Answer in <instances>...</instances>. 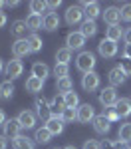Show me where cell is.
I'll return each instance as SVG.
<instances>
[{
  "label": "cell",
  "instance_id": "obj_1",
  "mask_svg": "<svg viewBox=\"0 0 131 149\" xmlns=\"http://www.w3.org/2000/svg\"><path fill=\"white\" fill-rule=\"evenodd\" d=\"M76 66H78L80 72L89 74V72H94V68H95V56L91 52H82V54L78 56V60H76Z\"/></svg>",
  "mask_w": 131,
  "mask_h": 149
},
{
  "label": "cell",
  "instance_id": "obj_2",
  "mask_svg": "<svg viewBox=\"0 0 131 149\" xmlns=\"http://www.w3.org/2000/svg\"><path fill=\"white\" fill-rule=\"evenodd\" d=\"M99 102L101 105H105V107H111V105H115L117 103V92H115V88H103L101 93H99Z\"/></svg>",
  "mask_w": 131,
  "mask_h": 149
},
{
  "label": "cell",
  "instance_id": "obj_3",
  "mask_svg": "<svg viewBox=\"0 0 131 149\" xmlns=\"http://www.w3.org/2000/svg\"><path fill=\"white\" fill-rule=\"evenodd\" d=\"M94 119H95L94 105L83 103V105L78 107V121H82V123H89V121H94Z\"/></svg>",
  "mask_w": 131,
  "mask_h": 149
},
{
  "label": "cell",
  "instance_id": "obj_4",
  "mask_svg": "<svg viewBox=\"0 0 131 149\" xmlns=\"http://www.w3.org/2000/svg\"><path fill=\"white\" fill-rule=\"evenodd\" d=\"M97 50H99V54H101L103 58H113L115 54H117V44L105 38V40H101V42H99Z\"/></svg>",
  "mask_w": 131,
  "mask_h": 149
},
{
  "label": "cell",
  "instance_id": "obj_5",
  "mask_svg": "<svg viewBox=\"0 0 131 149\" xmlns=\"http://www.w3.org/2000/svg\"><path fill=\"white\" fill-rule=\"evenodd\" d=\"M6 76L10 78V80H16V78H20L22 76V70H24V66H22V62L20 60H10L8 64H6Z\"/></svg>",
  "mask_w": 131,
  "mask_h": 149
},
{
  "label": "cell",
  "instance_id": "obj_6",
  "mask_svg": "<svg viewBox=\"0 0 131 149\" xmlns=\"http://www.w3.org/2000/svg\"><path fill=\"white\" fill-rule=\"evenodd\" d=\"M119 20H121V8L109 6V8L103 12V22L109 24V26H117Z\"/></svg>",
  "mask_w": 131,
  "mask_h": 149
},
{
  "label": "cell",
  "instance_id": "obj_7",
  "mask_svg": "<svg viewBox=\"0 0 131 149\" xmlns=\"http://www.w3.org/2000/svg\"><path fill=\"white\" fill-rule=\"evenodd\" d=\"M97 86H99V76L95 72H89L82 78V88L85 92H94V90H97Z\"/></svg>",
  "mask_w": 131,
  "mask_h": 149
},
{
  "label": "cell",
  "instance_id": "obj_8",
  "mask_svg": "<svg viewBox=\"0 0 131 149\" xmlns=\"http://www.w3.org/2000/svg\"><path fill=\"white\" fill-rule=\"evenodd\" d=\"M2 127H4V137H8V139H16L20 135V129H22L18 119H8Z\"/></svg>",
  "mask_w": 131,
  "mask_h": 149
},
{
  "label": "cell",
  "instance_id": "obj_9",
  "mask_svg": "<svg viewBox=\"0 0 131 149\" xmlns=\"http://www.w3.org/2000/svg\"><path fill=\"white\" fill-rule=\"evenodd\" d=\"M82 16H83V8L82 6H70L68 10H66V22L70 24H78L80 20H82Z\"/></svg>",
  "mask_w": 131,
  "mask_h": 149
},
{
  "label": "cell",
  "instance_id": "obj_10",
  "mask_svg": "<svg viewBox=\"0 0 131 149\" xmlns=\"http://www.w3.org/2000/svg\"><path fill=\"white\" fill-rule=\"evenodd\" d=\"M83 42H85V38H83L82 32H71V34H68V38H66V44H68L70 50H80V48L83 46Z\"/></svg>",
  "mask_w": 131,
  "mask_h": 149
},
{
  "label": "cell",
  "instance_id": "obj_11",
  "mask_svg": "<svg viewBox=\"0 0 131 149\" xmlns=\"http://www.w3.org/2000/svg\"><path fill=\"white\" fill-rule=\"evenodd\" d=\"M50 111H52V117H62V113L66 111L64 95H56V97H54V102L50 103Z\"/></svg>",
  "mask_w": 131,
  "mask_h": 149
},
{
  "label": "cell",
  "instance_id": "obj_12",
  "mask_svg": "<svg viewBox=\"0 0 131 149\" xmlns=\"http://www.w3.org/2000/svg\"><path fill=\"white\" fill-rule=\"evenodd\" d=\"M36 113H38V117L40 119H44V121H48L50 117H52V111H50V103L42 97V100H36Z\"/></svg>",
  "mask_w": 131,
  "mask_h": 149
},
{
  "label": "cell",
  "instance_id": "obj_13",
  "mask_svg": "<svg viewBox=\"0 0 131 149\" xmlns=\"http://www.w3.org/2000/svg\"><path fill=\"white\" fill-rule=\"evenodd\" d=\"M94 129L97 131V133H107L109 129H111V121L107 119V115H95L94 119Z\"/></svg>",
  "mask_w": 131,
  "mask_h": 149
},
{
  "label": "cell",
  "instance_id": "obj_14",
  "mask_svg": "<svg viewBox=\"0 0 131 149\" xmlns=\"http://www.w3.org/2000/svg\"><path fill=\"white\" fill-rule=\"evenodd\" d=\"M12 54L16 58H24L30 54V46H28V40H16L12 44Z\"/></svg>",
  "mask_w": 131,
  "mask_h": 149
},
{
  "label": "cell",
  "instance_id": "obj_15",
  "mask_svg": "<svg viewBox=\"0 0 131 149\" xmlns=\"http://www.w3.org/2000/svg\"><path fill=\"white\" fill-rule=\"evenodd\" d=\"M82 6H83V16L87 20H94L95 22V18L99 16V4L97 2H83Z\"/></svg>",
  "mask_w": 131,
  "mask_h": 149
},
{
  "label": "cell",
  "instance_id": "obj_16",
  "mask_svg": "<svg viewBox=\"0 0 131 149\" xmlns=\"http://www.w3.org/2000/svg\"><path fill=\"white\" fill-rule=\"evenodd\" d=\"M16 119H18L20 127H24V129H32V127L36 125V115L32 113V111H22Z\"/></svg>",
  "mask_w": 131,
  "mask_h": 149
},
{
  "label": "cell",
  "instance_id": "obj_17",
  "mask_svg": "<svg viewBox=\"0 0 131 149\" xmlns=\"http://www.w3.org/2000/svg\"><path fill=\"white\" fill-rule=\"evenodd\" d=\"M46 127H48V131H50L52 135H60V133L64 131V119H62V117H50L46 121Z\"/></svg>",
  "mask_w": 131,
  "mask_h": 149
},
{
  "label": "cell",
  "instance_id": "obj_18",
  "mask_svg": "<svg viewBox=\"0 0 131 149\" xmlns=\"http://www.w3.org/2000/svg\"><path fill=\"white\" fill-rule=\"evenodd\" d=\"M113 109L117 111L119 117H127V115H131V100H125V97L117 100V103L113 105Z\"/></svg>",
  "mask_w": 131,
  "mask_h": 149
},
{
  "label": "cell",
  "instance_id": "obj_19",
  "mask_svg": "<svg viewBox=\"0 0 131 149\" xmlns=\"http://www.w3.org/2000/svg\"><path fill=\"white\" fill-rule=\"evenodd\" d=\"M44 28H46L48 32H54V30L60 28V18L56 12H48L46 16H44Z\"/></svg>",
  "mask_w": 131,
  "mask_h": 149
},
{
  "label": "cell",
  "instance_id": "obj_20",
  "mask_svg": "<svg viewBox=\"0 0 131 149\" xmlns=\"http://www.w3.org/2000/svg\"><path fill=\"white\" fill-rule=\"evenodd\" d=\"M125 78H127V76H125V72L119 68V66H117V68H113L111 72H109V84H111V88H115V86H121V84L125 81Z\"/></svg>",
  "mask_w": 131,
  "mask_h": 149
},
{
  "label": "cell",
  "instance_id": "obj_21",
  "mask_svg": "<svg viewBox=\"0 0 131 149\" xmlns=\"http://www.w3.org/2000/svg\"><path fill=\"white\" fill-rule=\"evenodd\" d=\"M26 30H28V24H26V20H16V22H12L10 32H12V36H16L18 40H24Z\"/></svg>",
  "mask_w": 131,
  "mask_h": 149
},
{
  "label": "cell",
  "instance_id": "obj_22",
  "mask_svg": "<svg viewBox=\"0 0 131 149\" xmlns=\"http://www.w3.org/2000/svg\"><path fill=\"white\" fill-rule=\"evenodd\" d=\"M42 88H44V80H40V78H36V76H30V78L26 80V90L30 93L42 92Z\"/></svg>",
  "mask_w": 131,
  "mask_h": 149
},
{
  "label": "cell",
  "instance_id": "obj_23",
  "mask_svg": "<svg viewBox=\"0 0 131 149\" xmlns=\"http://www.w3.org/2000/svg\"><path fill=\"white\" fill-rule=\"evenodd\" d=\"M32 76L40 78V80H46L48 76H50V68H48L46 64H42V62H36L34 66H32Z\"/></svg>",
  "mask_w": 131,
  "mask_h": 149
},
{
  "label": "cell",
  "instance_id": "obj_24",
  "mask_svg": "<svg viewBox=\"0 0 131 149\" xmlns=\"http://www.w3.org/2000/svg\"><path fill=\"white\" fill-rule=\"evenodd\" d=\"M26 24H28V30H40L42 26H44V18L42 16H38V14H30L28 18H26Z\"/></svg>",
  "mask_w": 131,
  "mask_h": 149
},
{
  "label": "cell",
  "instance_id": "obj_25",
  "mask_svg": "<svg viewBox=\"0 0 131 149\" xmlns=\"http://www.w3.org/2000/svg\"><path fill=\"white\" fill-rule=\"evenodd\" d=\"M12 95H14V84L12 80H6L0 84V97L2 100H10Z\"/></svg>",
  "mask_w": 131,
  "mask_h": 149
},
{
  "label": "cell",
  "instance_id": "obj_26",
  "mask_svg": "<svg viewBox=\"0 0 131 149\" xmlns=\"http://www.w3.org/2000/svg\"><path fill=\"white\" fill-rule=\"evenodd\" d=\"M83 34V38H91V36H95V32H97V26H95L94 20H85V22L82 24V30H80Z\"/></svg>",
  "mask_w": 131,
  "mask_h": 149
},
{
  "label": "cell",
  "instance_id": "obj_27",
  "mask_svg": "<svg viewBox=\"0 0 131 149\" xmlns=\"http://www.w3.org/2000/svg\"><path fill=\"white\" fill-rule=\"evenodd\" d=\"M28 46H30V52H40L42 50V46H44V42H42V38L40 36H36V34H30L28 38Z\"/></svg>",
  "mask_w": 131,
  "mask_h": 149
},
{
  "label": "cell",
  "instance_id": "obj_28",
  "mask_svg": "<svg viewBox=\"0 0 131 149\" xmlns=\"http://www.w3.org/2000/svg\"><path fill=\"white\" fill-rule=\"evenodd\" d=\"M123 34H125V32H121V28H119V24H117V26H109V28H107L105 38L111 40V42H117V40H121Z\"/></svg>",
  "mask_w": 131,
  "mask_h": 149
},
{
  "label": "cell",
  "instance_id": "obj_29",
  "mask_svg": "<svg viewBox=\"0 0 131 149\" xmlns=\"http://www.w3.org/2000/svg\"><path fill=\"white\" fill-rule=\"evenodd\" d=\"M70 60H71V50L68 46L56 52V64H68Z\"/></svg>",
  "mask_w": 131,
  "mask_h": 149
},
{
  "label": "cell",
  "instance_id": "obj_30",
  "mask_svg": "<svg viewBox=\"0 0 131 149\" xmlns=\"http://www.w3.org/2000/svg\"><path fill=\"white\" fill-rule=\"evenodd\" d=\"M14 149H34V143L24 135H18L14 139Z\"/></svg>",
  "mask_w": 131,
  "mask_h": 149
},
{
  "label": "cell",
  "instance_id": "obj_31",
  "mask_svg": "<svg viewBox=\"0 0 131 149\" xmlns=\"http://www.w3.org/2000/svg\"><path fill=\"white\" fill-rule=\"evenodd\" d=\"M64 102H66V107H76L78 109V103H80V97H78V93L73 92H68V93H64Z\"/></svg>",
  "mask_w": 131,
  "mask_h": 149
},
{
  "label": "cell",
  "instance_id": "obj_32",
  "mask_svg": "<svg viewBox=\"0 0 131 149\" xmlns=\"http://www.w3.org/2000/svg\"><path fill=\"white\" fill-rule=\"evenodd\" d=\"M48 10V2H42V0H34V2H30V12L32 14H38V16H42V12Z\"/></svg>",
  "mask_w": 131,
  "mask_h": 149
},
{
  "label": "cell",
  "instance_id": "obj_33",
  "mask_svg": "<svg viewBox=\"0 0 131 149\" xmlns=\"http://www.w3.org/2000/svg\"><path fill=\"white\" fill-rule=\"evenodd\" d=\"M56 90H58V92H62V93L71 92V90H73L71 80H70V78H62V80H58V81H56Z\"/></svg>",
  "mask_w": 131,
  "mask_h": 149
},
{
  "label": "cell",
  "instance_id": "obj_34",
  "mask_svg": "<svg viewBox=\"0 0 131 149\" xmlns=\"http://www.w3.org/2000/svg\"><path fill=\"white\" fill-rule=\"evenodd\" d=\"M50 137H52V133L48 131V127H40V129H36V141L38 143H48L50 141Z\"/></svg>",
  "mask_w": 131,
  "mask_h": 149
},
{
  "label": "cell",
  "instance_id": "obj_35",
  "mask_svg": "<svg viewBox=\"0 0 131 149\" xmlns=\"http://www.w3.org/2000/svg\"><path fill=\"white\" fill-rule=\"evenodd\" d=\"M62 119H64V123L76 121V119H78V109H76V107H66V111L62 113Z\"/></svg>",
  "mask_w": 131,
  "mask_h": 149
},
{
  "label": "cell",
  "instance_id": "obj_36",
  "mask_svg": "<svg viewBox=\"0 0 131 149\" xmlns=\"http://www.w3.org/2000/svg\"><path fill=\"white\" fill-rule=\"evenodd\" d=\"M119 139L123 143L131 141V123H123V125L119 127Z\"/></svg>",
  "mask_w": 131,
  "mask_h": 149
},
{
  "label": "cell",
  "instance_id": "obj_37",
  "mask_svg": "<svg viewBox=\"0 0 131 149\" xmlns=\"http://www.w3.org/2000/svg\"><path fill=\"white\" fill-rule=\"evenodd\" d=\"M101 149H129V147H127V143H123L121 139H117V141H103Z\"/></svg>",
  "mask_w": 131,
  "mask_h": 149
},
{
  "label": "cell",
  "instance_id": "obj_38",
  "mask_svg": "<svg viewBox=\"0 0 131 149\" xmlns=\"http://www.w3.org/2000/svg\"><path fill=\"white\" fill-rule=\"evenodd\" d=\"M68 64H56V68H54V76L62 80V78H68Z\"/></svg>",
  "mask_w": 131,
  "mask_h": 149
},
{
  "label": "cell",
  "instance_id": "obj_39",
  "mask_svg": "<svg viewBox=\"0 0 131 149\" xmlns=\"http://www.w3.org/2000/svg\"><path fill=\"white\" fill-rule=\"evenodd\" d=\"M121 20L131 22V4H123L121 6Z\"/></svg>",
  "mask_w": 131,
  "mask_h": 149
},
{
  "label": "cell",
  "instance_id": "obj_40",
  "mask_svg": "<svg viewBox=\"0 0 131 149\" xmlns=\"http://www.w3.org/2000/svg\"><path fill=\"white\" fill-rule=\"evenodd\" d=\"M119 68L125 72V76H131V60H129V58H123L121 64H119Z\"/></svg>",
  "mask_w": 131,
  "mask_h": 149
},
{
  "label": "cell",
  "instance_id": "obj_41",
  "mask_svg": "<svg viewBox=\"0 0 131 149\" xmlns=\"http://www.w3.org/2000/svg\"><path fill=\"white\" fill-rule=\"evenodd\" d=\"M83 149H101V145H99L97 141H94V139H87V141L83 143Z\"/></svg>",
  "mask_w": 131,
  "mask_h": 149
},
{
  "label": "cell",
  "instance_id": "obj_42",
  "mask_svg": "<svg viewBox=\"0 0 131 149\" xmlns=\"http://www.w3.org/2000/svg\"><path fill=\"white\" fill-rule=\"evenodd\" d=\"M107 119H109V121H115V119H119L117 111H115V109H113V107H111V109H109V111H107Z\"/></svg>",
  "mask_w": 131,
  "mask_h": 149
},
{
  "label": "cell",
  "instance_id": "obj_43",
  "mask_svg": "<svg viewBox=\"0 0 131 149\" xmlns=\"http://www.w3.org/2000/svg\"><path fill=\"white\" fill-rule=\"evenodd\" d=\"M60 4H62L60 0H50V2H48V8H52V10H56V8H60Z\"/></svg>",
  "mask_w": 131,
  "mask_h": 149
},
{
  "label": "cell",
  "instance_id": "obj_44",
  "mask_svg": "<svg viewBox=\"0 0 131 149\" xmlns=\"http://www.w3.org/2000/svg\"><path fill=\"white\" fill-rule=\"evenodd\" d=\"M123 38H125V44H127V46H131V28H129V30H125Z\"/></svg>",
  "mask_w": 131,
  "mask_h": 149
},
{
  "label": "cell",
  "instance_id": "obj_45",
  "mask_svg": "<svg viewBox=\"0 0 131 149\" xmlns=\"http://www.w3.org/2000/svg\"><path fill=\"white\" fill-rule=\"evenodd\" d=\"M6 143H8L6 137H4V135H0V149H6Z\"/></svg>",
  "mask_w": 131,
  "mask_h": 149
},
{
  "label": "cell",
  "instance_id": "obj_46",
  "mask_svg": "<svg viewBox=\"0 0 131 149\" xmlns=\"http://www.w3.org/2000/svg\"><path fill=\"white\" fill-rule=\"evenodd\" d=\"M123 58H129V60H131V46H125V52H123Z\"/></svg>",
  "mask_w": 131,
  "mask_h": 149
},
{
  "label": "cell",
  "instance_id": "obj_47",
  "mask_svg": "<svg viewBox=\"0 0 131 149\" xmlns=\"http://www.w3.org/2000/svg\"><path fill=\"white\" fill-rule=\"evenodd\" d=\"M4 24H6V14H4V12H0V28H2Z\"/></svg>",
  "mask_w": 131,
  "mask_h": 149
},
{
  "label": "cell",
  "instance_id": "obj_48",
  "mask_svg": "<svg viewBox=\"0 0 131 149\" xmlns=\"http://www.w3.org/2000/svg\"><path fill=\"white\" fill-rule=\"evenodd\" d=\"M6 123V115H4V111L0 109V125H4Z\"/></svg>",
  "mask_w": 131,
  "mask_h": 149
},
{
  "label": "cell",
  "instance_id": "obj_49",
  "mask_svg": "<svg viewBox=\"0 0 131 149\" xmlns=\"http://www.w3.org/2000/svg\"><path fill=\"white\" fill-rule=\"evenodd\" d=\"M6 6H10V8H16V6H18V2H16V0H12V2H6Z\"/></svg>",
  "mask_w": 131,
  "mask_h": 149
},
{
  "label": "cell",
  "instance_id": "obj_50",
  "mask_svg": "<svg viewBox=\"0 0 131 149\" xmlns=\"http://www.w3.org/2000/svg\"><path fill=\"white\" fill-rule=\"evenodd\" d=\"M4 70V64H2V58H0V72Z\"/></svg>",
  "mask_w": 131,
  "mask_h": 149
},
{
  "label": "cell",
  "instance_id": "obj_51",
  "mask_svg": "<svg viewBox=\"0 0 131 149\" xmlns=\"http://www.w3.org/2000/svg\"><path fill=\"white\" fill-rule=\"evenodd\" d=\"M66 149H78V147H73V145H68V147H66Z\"/></svg>",
  "mask_w": 131,
  "mask_h": 149
},
{
  "label": "cell",
  "instance_id": "obj_52",
  "mask_svg": "<svg viewBox=\"0 0 131 149\" xmlns=\"http://www.w3.org/2000/svg\"><path fill=\"white\" fill-rule=\"evenodd\" d=\"M0 6H2V2H0Z\"/></svg>",
  "mask_w": 131,
  "mask_h": 149
},
{
  "label": "cell",
  "instance_id": "obj_53",
  "mask_svg": "<svg viewBox=\"0 0 131 149\" xmlns=\"http://www.w3.org/2000/svg\"><path fill=\"white\" fill-rule=\"evenodd\" d=\"M56 149H58V147H56Z\"/></svg>",
  "mask_w": 131,
  "mask_h": 149
},
{
  "label": "cell",
  "instance_id": "obj_54",
  "mask_svg": "<svg viewBox=\"0 0 131 149\" xmlns=\"http://www.w3.org/2000/svg\"><path fill=\"white\" fill-rule=\"evenodd\" d=\"M129 149H131V147H129Z\"/></svg>",
  "mask_w": 131,
  "mask_h": 149
}]
</instances>
